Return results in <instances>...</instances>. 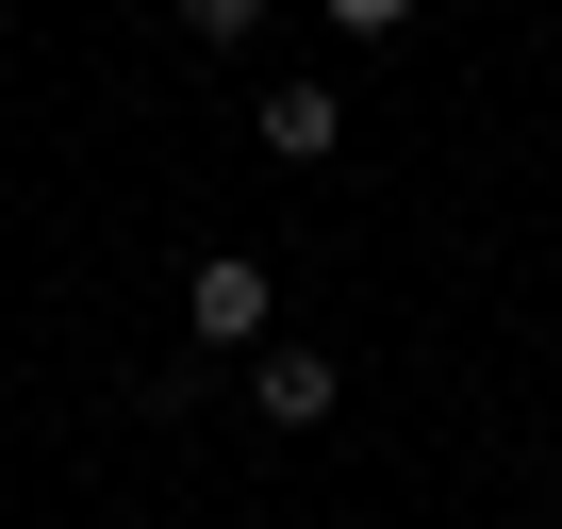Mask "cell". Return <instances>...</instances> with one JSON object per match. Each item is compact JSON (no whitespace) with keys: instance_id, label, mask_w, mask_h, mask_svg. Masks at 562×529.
<instances>
[{"instance_id":"7a4b0ae2","label":"cell","mask_w":562,"mask_h":529,"mask_svg":"<svg viewBox=\"0 0 562 529\" xmlns=\"http://www.w3.org/2000/svg\"><path fill=\"white\" fill-rule=\"evenodd\" d=\"M331 397H348L331 348H281V331H265V364H248V414H265V430H331Z\"/></svg>"},{"instance_id":"3957f363","label":"cell","mask_w":562,"mask_h":529,"mask_svg":"<svg viewBox=\"0 0 562 529\" xmlns=\"http://www.w3.org/2000/svg\"><path fill=\"white\" fill-rule=\"evenodd\" d=\"M248 133H265L281 166H331V149H348V100H331V83H265V116H248Z\"/></svg>"},{"instance_id":"6da1fadb","label":"cell","mask_w":562,"mask_h":529,"mask_svg":"<svg viewBox=\"0 0 562 529\" xmlns=\"http://www.w3.org/2000/svg\"><path fill=\"white\" fill-rule=\"evenodd\" d=\"M182 315H199V348H265V315H281V282L248 248H215V264H182Z\"/></svg>"},{"instance_id":"277c9868","label":"cell","mask_w":562,"mask_h":529,"mask_svg":"<svg viewBox=\"0 0 562 529\" xmlns=\"http://www.w3.org/2000/svg\"><path fill=\"white\" fill-rule=\"evenodd\" d=\"M166 18H182L199 50H232V34H265V0H166Z\"/></svg>"},{"instance_id":"5b68a950","label":"cell","mask_w":562,"mask_h":529,"mask_svg":"<svg viewBox=\"0 0 562 529\" xmlns=\"http://www.w3.org/2000/svg\"><path fill=\"white\" fill-rule=\"evenodd\" d=\"M331 34H414V0H331Z\"/></svg>"}]
</instances>
